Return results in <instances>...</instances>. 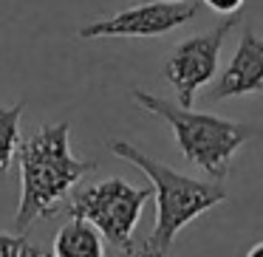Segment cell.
Wrapping results in <instances>:
<instances>
[{"mask_svg": "<svg viewBox=\"0 0 263 257\" xmlns=\"http://www.w3.org/2000/svg\"><path fill=\"white\" fill-rule=\"evenodd\" d=\"M20 164V201L14 212L17 232L37 218H51L60 212V204L71 195V189L82 181L91 170H97V161L77 159L71 153V125H43L31 133L17 150Z\"/></svg>", "mask_w": 263, "mask_h": 257, "instance_id": "cell-1", "label": "cell"}, {"mask_svg": "<svg viewBox=\"0 0 263 257\" xmlns=\"http://www.w3.org/2000/svg\"><path fill=\"white\" fill-rule=\"evenodd\" d=\"M108 150L116 159L139 167L147 175L156 195V226L150 238L133 251L136 257H167L178 232L187 223H193L195 218H201L212 206L227 201V189L218 181H198V178H190L184 172H176L173 167L150 159L130 142H110Z\"/></svg>", "mask_w": 263, "mask_h": 257, "instance_id": "cell-2", "label": "cell"}, {"mask_svg": "<svg viewBox=\"0 0 263 257\" xmlns=\"http://www.w3.org/2000/svg\"><path fill=\"white\" fill-rule=\"evenodd\" d=\"M133 99L139 108L164 119L173 127L181 155L190 164L201 167L212 181H223L229 175L232 155L257 133L252 125L223 119L215 113H198L193 108H181L178 102L173 105L156 93L144 91V88H133Z\"/></svg>", "mask_w": 263, "mask_h": 257, "instance_id": "cell-3", "label": "cell"}, {"mask_svg": "<svg viewBox=\"0 0 263 257\" xmlns=\"http://www.w3.org/2000/svg\"><path fill=\"white\" fill-rule=\"evenodd\" d=\"M153 195V187H133L125 178H105L80 189L71 198L68 212L88 221L110 246L125 254H133V232L139 226L144 204Z\"/></svg>", "mask_w": 263, "mask_h": 257, "instance_id": "cell-4", "label": "cell"}, {"mask_svg": "<svg viewBox=\"0 0 263 257\" xmlns=\"http://www.w3.org/2000/svg\"><path fill=\"white\" fill-rule=\"evenodd\" d=\"M232 29H238V14L229 17L227 23H221L218 29L206 31V34H195V37L181 40L170 51V57L164 60L161 74L173 85L181 108H193L198 88H204L206 82L215 80L223 40L229 37Z\"/></svg>", "mask_w": 263, "mask_h": 257, "instance_id": "cell-5", "label": "cell"}, {"mask_svg": "<svg viewBox=\"0 0 263 257\" xmlns=\"http://www.w3.org/2000/svg\"><path fill=\"white\" fill-rule=\"evenodd\" d=\"M198 14V6L187 0H150L139 6L122 9L105 20L82 26L77 34L82 40H97V37H161L178 26L190 23Z\"/></svg>", "mask_w": 263, "mask_h": 257, "instance_id": "cell-6", "label": "cell"}, {"mask_svg": "<svg viewBox=\"0 0 263 257\" xmlns=\"http://www.w3.org/2000/svg\"><path fill=\"white\" fill-rule=\"evenodd\" d=\"M249 93L263 96V40L252 29H243L232 60L212 88V99L221 102V99L249 96Z\"/></svg>", "mask_w": 263, "mask_h": 257, "instance_id": "cell-7", "label": "cell"}, {"mask_svg": "<svg viewBox=\"0 0 263 257\" xmlns=\"http://www.w3.org/2000/svg\"><path fill=\"white\" fill-rule=\"evenodd\" d=\"M51 257H105V238L82 218H74L57 232Z\"/></svg>", "mask_w": 263, "mask_h": 257, "instance_id": "cell-8", "label": "cell"}, {"mask_svg": "<svg viewBox=\"0 0 263 257\" xmlns=\"http://www.w3.org/2000/svg\"><path fill=\"white\" fill-rule=\"evenodd\" d=\"M20 116H23V102L12 108H0V178L9 172L12 161L17 159L20 150Z\"/></svg>", "mask_w": 263, "mask_h": 257, "instance_id": "cell-9", "label": "cell"}, {"mask_svg": "<svg viewBox=\"0 0 263 257\" xmlns=\"http://www.w3.org/2000/svg\"><path fill=\"white\" fill-rule=\"evenodd\" d=\"M43 249H37L26 234H6L0 232V257H34Z\"/></svg>", "mask_w": 263, "mask_h": 257, "instance_id": "cell-10", "label": "cell"}, {"mask_svg": "<svg viewBox=\"0 0 263 257\" xmlns=\"http://www.w3.org/2000/svg\"><path fill=\"white\" fill-rule=\"evenodd\" d=\"M204 3L218 14H235L243 9V0H204Z\"/></svg>", "mask_w": 263, "mask_h": 257, "instance_id": "cell-11", "label": "cell"}, {"mask_svg": "<svg viewBox=\"0 0 263 257\" xmlns=\"http://www.w3.org/2000/svg\"><path fill=\"white\" fill-rule=\"evenodd\" d=\"M246 257H263V240H260V243L252 246V249L246 251Z\"/></svg>", "mask_w": 263, "mask_h": 257, "instance_id": "cell-12", "label": "cell"}, {"mask_svg": "<svg viewBox=\"0 0 263 257\" xmlns=\"http://www.w3.org/2000/svg\"><path fill=\"white\" fill-rule=\"evenodd\" d=\"M34 257H48V254H43V251H40V254H34Z\"/></svg>", "mask_w": 263, "mask_h": 257, "instance_id": "cell-13", "label": "cell"}]
</instances>
